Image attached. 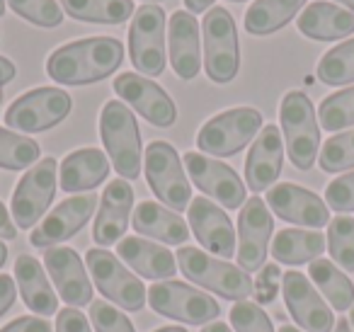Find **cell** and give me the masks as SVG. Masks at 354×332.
Segmentation results:
<instances>
[{
    "instance_id": "1",
    "label": "cell",
    "mask_w": 354,
    "mask_h": 332,
    "mask_svg": "<svg viewBox=\"0 0 354 332\" xmlns=\"http://www.w3.org/2000/svg\"><path fill=\"white\" fill-rule=\"evenodd\" d=\"M122 61V42L114 37H90L59 46L46 61V73L64 85H90L109 78Z\"/></svg>"
},
{
    "instance_id": "2",
    "label": "cell",
    "mask_w": 354,
    "mask_h": 332,
    "mask_svg": "<svg viewBox=\"0 0 354 332\" xmlns=\"http://www.w3.org/2000/svg\"><path fill=\"white\" fill-rule=\"evenodd\" d=\"M175 257L185 277L192 284L204 286L207 291L236 303L252 296L255 284H252L250 274L245 269L236 267V264L226 262V259L212 257V255H207L199 248H187V245L177 250Z\"/></svg>"
},
{
    "instance_id": "3",
    "label": "cell",
    "mask_w": 354,
    "mask_h": 332,
    "mask_svg": "<svg viewBox=\"0 0 354 332\" xmlns=\"http://www.w3.org/2000/svg\"><path fill=\"white\" fill-rule=\"evenodd\" d=\"M100 136L114 170L124 180H136L141 175V133L131 109L124 102L109 100L100 114Z\"/></svg>"
},
{
    "instance_id": "4",
    "label": "cell",
    "mask_w": 354,
    "mask_h": 332,
    "mask_svg": "<svg viewBox=\"0 0 354 332\" xmlns=\"http://www.w3.org/2000/svg\"><path fill=\"white\" fill-rule=\"evenodd\" d=\"M279 122L284 131V143L289 160L299 170H310L318 158L320 129L315 119L313 102L301 90H291L284 95L279 107Z\"/></svg>"
},
{
    "instance_id": "5",
    "label": "cell",
    "mask_w": 354,
    "mask_h": 332,
    "mask_svg": "<svg viewBox=\"0 0 354 332\" xmlns=\"http://www.w3.org/2000/svg\"><path fill=\"white\" fill-rule=\"evenodd\" d=\"M204 68L212 83H231L238 75L241 51H238V30L233 15L221 6L204 12Z\"/></svg>"
},
{
    "instance_id": "6",
    "label": "cell",
    "mask_w": 354,
    "mask_h": 332,
    "mask_svg": "<svg viewBox=\"0 0 354 332\" xmlns=\"http://www.w3.org/2000/svg\"><path fill=\"white\" fill-rule=\"evenodd\" d=\"M262 131V114L252 107H236L212 117L197 136V148L209 156L228 158L241 153Z\"/></svg>"
},
{
    "instance_id": "7",
    "label": "cell",
    "mask_w": 354,
    "mask_h": 332,
    "mask_svg": "<svg viewBox=\"0 0 354 332\" xmlns=\"http://www.w3.org/2000/svg\"><path fill=\"white\" fill-rule=\"evenodd\" d=\"M143 163H146V180L153 194L165 206H170L175 214L189 209L194 199L192 187L185 177L183 160H180L175 148L167 141H151Z\"/></svg>"
},
{
    "instance_id": "8",
    "label": "cell",
    "mask_w": 354,
    "mask_h": 332,
    "mask_svg": "<svg viewBox=\"0 0 354 332\" xmlns=\"http://www.w3.org/2000/svg\"><path fill=\"white\" fill-rule=\"evenodd\" d=\"M148 303L158 315L187 322V325H207L216 320V315L221 313L218 303L209 293L197 291L189 284L175 282V279L153 284L148 288Z\"/></svg>"
},
{
    "instance_id": "9",
    "label": "cell",
    "mask_w": 354,
    "mask_h": 332,
    "mask_svg": "<svg viewBox=\"0 0 354 332\" xmlns=\"http://www.w3.org/2000/svg\"><path fill=\"white\" fill-rule=\"evenodd\" d=\"M85 264L90 269V277L95 279V286L102 296H107L114 306H122L124 311H141L148 298V291L138 277H133L119 257L102 248H90L85 255Z\"/></svg>"
},
{
    "instance_id": "10",
    "label": "cell",
    "mask_w": 354,
    "mask_h": 332,
    "mask_svg": "<svg viewBox=\"0 0 354 332\" xmlns=\"http://www.w3.org/2000/svg\"><path fill=\"white\" fill-rule=\"evenodd\" d=\"M129 56L133 68L153 78L165 71V12L153 3L133 12L129 27Z\"/></svg>"
},
{
    "instance_id": "11",
    "label": "cell",
    "mask_w": 354,
    "mask_h": 332,
    "mask_svg": "<svg viewBox=\"0 0 354 332\" xmlns=\"http://www.w3.org/2000/svg\"><path fill=\"white\" fill-rule=\"evenodd\" d=\"M71 95L59 88H37L8 107L6 124L25 133H39L61 124L71 114Z\"/></svg>"
},
{
    "instance_id": "12",
    "label": "cell",
    "mask_w": 354,
    "mask_h": 332,
    "mask_svg": "<svg viewBox=\"0 0 354 332\" xmlns=\"http://www.w3.org/2000/svg\"><path fill=\"white\" fill-rule=\"evenodd\" d=\"M56 160L44 158L25 172L20 185L12 192V221L17 228H35L46 214L56 194Z\"/></svg>"
},
{
    "instance_id": "13",
    "label": "cell",
    "mask_w": 354,
    "mask_h": 332,
    "mask_svg": "<svg viewBox=\"0 0 354 332\" xmlns=\"http://www.w3.org/2000/svg\"><path fill=\"white\" fill-rule=\"evenodd\" d=\"M185 167L192 177L194 187L212 196V201H218L226 209H241L245 204V185L238 177L233 167H228L221 160H212L204 153H185Z\"/></svg>"
},
{
    "instance_id": "14",
    "label": "cell",
    "mask_w": 354,
    "mask_h": 332,
    "mask_svg": "<svg viewBox=\"0 0 354 332\" xmlns=\"http://www.w3.org/2000/svg\"><path fill=\"white\" fill-rule=\"evenodd\" d=\"M272 230H274V219L267 201L260 196L248 199L238 216V264L248 274L257 272L265 264Z\"/></svg>"
},
{
    "instance_id": "15",
    "label": "cell",
    "mask_w": 354,
    "mask_h": 332,
    "mask_svg": "<svg viewBox=\"0 0 354 332\" xmlns=\"http://www.w3.org/2000/svg\"><path fill=\"white\" fill-rule=\"evenodd\" d=\"M281 296L296 325L306 332H333L335 315L323 296H318L310 279L301 272L281 274Z\"/></svg>"
},
{
    "instance_id": "16",
    "label": "cell",
    "mask_w": 354,
    "mask_h": 332,
    "mask_svg": "<svg viewBox=\"0 0 354 332\" xmlns=\"http://www.w3.org/2000/svg\"><path fill=\"white\" fill-rule=\"evenodd\" d=\"M114 93L129 102L146 122H151L153 127L167 129L175 124L177 119V107L172 102V98L160 88L158 83H153L151 78L138 73H122L114 78Z\"/></svg>"
},
{
    "instance_id": "17",
    "label": "cell",
    "mask_w": 354,
    "mask_h": 332,
    "mask_svg": "<svg viewBox=\"0 0 354 332\" xmlns=\"http://www.w3.org/2000/svg\"><path fill=\"white\" fill-rule=\"evenodd\" d=\"M95 206H97V196L95 194H75L71 199L61 201L30 235V243L35 248H56L64 240L73 238L88 219L95 214Z\"/></svg>"
},
{
    "instance_id": "18",
    "label": "cell",
    "mask_w": 354,
    "mask_h": 332,
    "mask_svg": "<svg viewBox=\"0 0 354 332\" xmlns=\"http://www.w3.org/2000/svg\"><path fill=\"white\" fill-rule=\"evenodd\" d=\"M267 206L279 216L281 221H289L306 228H323L330 223V209L318 194L304 190L291 182H281L267 190Z\"/></svg>"
},
{
    "instance_id": "19",
    "label": "cell",
    "mask_w": 354,
    "mask_h": 332,
    "mask_svg": "<svg viewBox=\"0 0 354 332\" xmlns=\"http://www.w3.org/2000/svg\"><path fill=\"white\" fill-rule=\"evenodd\" d=\"M187 219L199 245L216 257H233L236 252V230L228 214L207 196H194L187 209Z\"/></svg>"
},
{
    "instance_id": "20",
    "label": "cell",
    "mask_w": 354,
    "mask_h": 332,
    "mask_svg": "<svg viewBox=\"0 0 354 332\" xmlns=\"http://www.w3.org/2000/svg\"><path fill=\"white\" fill-rule=\"evenodd\" d=\"M44 264L49 277L54 279L56 291L68 306H88L93 303V284L85 272V264L73 248L56 245L44 252Z\"/></svg>"
},
{
    "instance_id": "21",
    "label": "cell",
    "mask_w": 354,
    "mask_h": 332,
    "mask_svg": "<svg viewBox=\"0 0 354 332\" xmlns=\"http://www.w3.org/2000/svg\"><path fill=\"white\" fill-rule=\"evenodd\" d=\"M281 165H284V138H281L279 127L267 124L262 127L260 136L255 138L245 158V182L250 192L260 194L270 190L279 180Z\"/></svg>"
},
{
    "instance_id": "22",
    "label": "cell",
    "mask_w": 354,
    "mask_h": 332,
    "mask_svg": "<svg viewBox=\"0 0 354 332\" xmlns=\"http://www.w3.org/2000/svg\"><path fill=\"white\" fill-rule=\"evenodd\" d=\"M133 209V190L127 180H112L102 192V199L97 206V216H95L93 225V238L97 245L107 248L122 240V235L129 228V219H131Z\"/></svg>"
},
{
    "instance_id": "23",
    "label": "cell",
    "mask_w": 354,
    "mask_h": 332,
    "mask_svg": "<svg viewBox=\"0 0 354 332\" xmlns=\"http://www.w3.org/2000/svg\"><path fill=\"white\" fill-rule=\"evenodd\" d=\"M170 39V64L172 71L183 80L197 78L202 66V49H199V22L192 12L177 10L172 12L167 25Z\"/></svg>"
},
{
    "instance_id": "24",
    "label": "cell",
    "mask_w": 354,
    "mask_h": 332,
    "mask_svg": "<svg viewBox=\"0 0 354 332\" xmlns=\"http://www.w3.org/2000/svg\"><path fill=\"white\" fill-rule=\"evenodd\" d=\"M117 257L151 282H167L177 269V257H172L170 250L146 238H122L117 243Z\"/></svg>"
},
{
    "instance_id": "25",
    "label": "cell",
    "mask_w": 354,
    "mask_h": 332,
    "mask_svg": "<svg viewBox=\"0 0 354 332\" xmlns=\"http://www.w3.org/2000/svg\"><path fill=\"white\" fill-rule=\"evenodd\" d=\"M109 175V160L97 148H80L61 160L59 185L68 194L90 192L100 187Z\"/></svg>"
},
{
    "instance_id": "26",
    "label": "cell",
    "mask_w": 354,
    "mask_h": 332,
    "mask_svg": "<svg viewBox=\"0 0 354 332\" xmlns=\"http://www.w3.org/2000/svg\"><path fill=\"white\" fill-rule=\"evenodd\" d=\"M299 32L315 42L342 39L354 32V12L318 0L299 15Z\"/></svg>"
},
{
    "instance_id": "27",
    "label": "cell",
    "mask_w": 354,
    "mask_h": 332,
    "mask_svg": "<svg viewBox=\"0 0 354 332\" xmlns=\"http://www.w3.org/2000/svg\"><path fill=\"white\" fill-rule=\"evenodd\" d=\"M15 279L20 296L30 311L37 315H54L59 308V296L51 288L49 277L44 274V267L30 255H20L15 262Z\"/></svg>"
},
{
    "instance_id": "28",
    "label": "cell",
    "mask_w": 354,
    "mask_h": 332,
    "mask_svg": "<svg viewBox=\"0 0 354 332\" xmlns=\"http://www.w3.org/2000/svg\"><path fill=\"white\" fill-rule=\"evenodd\" d=\"M133 230L146 238L160 240L165 245H183L189 238V228L180 214L172 209L156 204V201H141L133 209Z\"/></svg>"
},
{
    "instance_id": "29",
    "label": "cell",
    "mask_w": 354,
    "mask_h": 332,
    "mask_svg": "<svg viewBox=\"0 0 354 332\" xmlns=\"http://www.w3.org/2000/svg\"><path fill=\"white\" fill-rule=\"evenodd\" d=\"M325 248H328V240L320 230L284 228L272 240V257L279 264L299 267V264H308L318 259Z\"/></svg>"
},
{
    "instance_id": "30",
    "label": "cell",
    "mask_w": 354,
    "mask_h": 332,
    "mask_svg": "<svg viewBox=\"0 0 354 332\" xmlns=\"http://www.w3.org/2000/svg\"><path fill=\"white\" fill-rule=\"evenodd\" d=\"M306 6V0H255L245 12V30L255 37H265L281 30Z\"/></svg>"
},
{
    "instance_id": "31",
    "label": "cell",
    "mask_w": 354,
    "mask_h": 332,
    "mask_svg": "<svg viewBox=\"0 0 354 332\" xmlns=\"http://www.w3.org/2000/svg\"><path fill=\"white\" fill-rule=\"evenodd\" d=\"M308 277L313 279V284L318 286V291L330 301V306L335 311H347L354 303V284L349 282V277L344 272H339L337 264L333 259H313L308 264Z\"/></svg>"
},
{
    "instance_id": "32",
    "label": "cell",
    "mask_w": 354,
    "mask_h": 332,
    "mask_svg": "<svg viewBox=\"0 0 354 332\" xmlns=\"http://www.w3.org/2000/svg\"><path fill=\"white\" fill-rule=\"evenodd\" d=\"M64 12L73 20L97 25H122L133 15V0H61Z\"/></svg>"
},
{
    "instance_id": "33",
    "label": "cell",
    "mask_w": 354,
    "mask_h": 332,
    "mask_svg": "<svg viewBox=\"0 0 354 332\" xmlns=\"http://www.w3.org/2000/svg\"><path fill=\"white\" fill-rule=\"evenodd\" d=\"M41 148L37 141L20 136L15 131L0 129V167L6 170H25L39 163Z\"/></svg>"
},
{
    "instance_id": "34",
    "label": "cell",
    "mask_w": 354,
    "mask_h": 332,
    "mask_svg": "<svg viewBox=\"0 0 354 332\" xmlns=\"http://www.w3.org/2000/svg\"><path fill=\"white\" fill-rule=\"evenodd\" d=\"M318 80L325 85H347L354 83V39L337 44L320 59L318 64Z\"/></svg>"
},
{
    "instance_id": "35",
    "label": "cell",
    "mask_w": 354,
    "mask_h": 332,
    "mask_svg": "<svg viewBox=\"0 0 354 332\" xmlns=\"http://www.w3.org/2000/svg\"><path fill=\"white\" fill-rule=\"evenodd\" d=\"M318 119L325 131L354 127V85L328 95L318 107Z\"/></svg>"
},
{
    "instance_id": "36",
    "label": "cell",
    "mask_w": 354,
    "mask_h": 332,
    "mask_svg": "<svg viewBox=\"0 0 354 332\" xmlns=\"http://www.w3.org/2000/svg\"><path fill=\"white\" fill-rule=\"evenodd\" d=\"M328 250L330 257L344 269L354 272V219L337 216L328 223Z\"/></svg>"
},
{
    "instance_id": "37",
    "label": "cell",
    "mask_w": 354,
    "mask_h": 332,
    "mask_svg": "<svg viewBox=\"0 0 354 332\" xmlns=\"http://www.w3.org/2000/svg\"><path fill=\"white\" fill-rule=\"evenodd\" d=\"M318 163L325 172H342L354 167V129L328 138L320 151Z\"/></svg>"
},
{
    "instance_id": "38",
    "label": "cell",
    "mask_w": 354,
    "mask_h": 332,
    "mask_svg": "<svg viewBox=\"0 0 354 332\" xmlns=\"http://www.w3.org/2000/svg\"><path fill=\"white\" fill-rule=\"evenodd\" d=\"M20 17L37 27H59L64 22V10L56 0H8Z\"/></svg>"
},
{
    "instance_id": "39",
    "label": "cell",
    "mask_w": 354,
    "mask_h": 332,
    "mask_svg": "<svg viewBox=\"0 0 354 332\" xmlns=\"http://www.w3.org/2000/svg\"><path fill=\"white\" fill-rule=\"evenodd\" d=\"M231 327L236 332H274L270 315L252 301H238L231 308Z\"/></svg>"
},
{
    "instance_id": "40",
    "label": "cell",
    "mask_w": 354,
    "mask_h": 332,
    "mask_svg": "<svg viewBox=\"0 0 354 332\" xmlns=\"http://www.w3.org/2000/svg\"><path fill=\"white\" fill-rule=\"evenodd\" d=\"M90 322L95 332H136L127 315L107 301H93L90 303Z\"/></svg>"
},
{
    "instance_id": "41",
    "label": "cell",
    "mask_w": 354,
    "mask_h": 332,
    "mask_svg": "<svg viewBox=\"0 0 354 332\" xmlns=\"http://www.w3.org/2000/svg\"><path fill=\"white\" fill-rule=\"evenodd\" d=\"M325 201H328V209L339 211V214L354 211V172H347L330 182L325 190Z\"/></svg>"
},
{
    "instance_id": "42",
    "label": "cell",
    "mask_w": 354,
    "mask_h": 332,
    "mask_svg": "<svg viewBox=\"0 0 354 332\" xmlns=\"http://www.w3.org/2000/svg\"><path fill=\"white\" fill-rule=\"evenodd\" d=\"M56 332H93L90 330V322L78 308L68 306L64 311H59L56 315Z\"/></svg>"
},
{
    "instance_id": "43",
    "label": "cell",
    "mask_w": 354,
    "mask_h": 332,
    "mask_svg": "<svg viewBox=\"0 0 354 332\" xmlns=\"http://www.w3.org/2000/svg\"><path fill=\"white\" fill-rule=\"evenodd\" d=\"M0 332H54V330H51V322L46 320V317L25 315V317H17V320L8 322Z\"/></svg>"
},
{
    "instance_id": "44",
    "label": "cell",
    "mask_w": 354,
    "mask_h": 332,
    "mask_svg": "<svg viewBox=\"0 0 354 332\" xmlns=\"http://www.w3.org/2000/svg\"><path fill=\"white\" fill-rule=\"evenodd\" d=\"M17 296V286H15V279L6 277V274H0V315L8 313L15 303Z\"/></svg>"
},
{
    "instance_id": "45",
    "label": "cell",
    "mask_w": 354,
    "mask_h": 332,
    "mask_svg": "<svg viewBox=\"0 0 354 332\" xmlns=\"http://www.w3.org/2000/svg\"><path fill=\"white\" fill-rule=\"evenodd\" d=\"M277 277H281L279 269H277V264H270V267L262 269L260 284H257V288H260V296H257V298H260L262 303H267V301H272V298H274V293H272V286H270V284H272V282H277Z\"/></svg>"
},
{
    "instance_id": "46",
    "label": "cell",
    "mask_w": 354,
    "mask_h": 332,
    "mask_svg": "<svg viewBox=\"0 0 354 332\" xmlns=\"http://www.w3.org/2000/svg\"><path fill=\"white\" fill-rule=\"evenodd\" d=\"M15 235H17V225L12 223L10 214H8V209L3 206V201H0V238L12 240Z\"/></svg>"
},
{
    "instance_id": "47",
    "label": "cell",
    "mask_w": 354,
    "mask_h": 332,
    "mask_svg": "<svg viewBox=\"0 0 354 332\" xmlns=\"http://www.w3.org/2000/svg\"><path fill=\"white\" fill-rule=\"evenodd\" d=\"M15 73H17L15 64H12L10 59H6V56H0V88L10 83V80L15 78Z\"/></svg>"
},
{
    "instance_id": "48",
    "label": "cell",
    "mask_w": 354,
    "mask_h": 332,
    "mask_svg": "<svg viewBox=\"0 0 354 332\" xmlns=\"http://www.w3.org/2000/svg\"><path fill=\"white\" fill-rule=\"evenodd\" d=\"M185 8H187V12H207L214 8V0H185Z\"/></svg>"
},
{
    "instance_id": "49",
    "label": "cell",
    "mask_w": 354,
    "mask_h": 332,
    "mask_svg": "<svg viewBox=\"0 0 354 332\" xmlns=\"http://www.w3.org/2000/svg\"><path fill=\"white\" fill-rule=\"evenodd\" d=\"M202 332H231V327L226 325V322H209V325H204Z\"/></svg>"
},
{
    "instance_id": "50",
    "label": "cell",
    "mask_w": 354,
    "mask_h": 332,
    "mask_svg": "<svg viewBox=\"0 0 354 332\" xmlns=\"http://www.w3.org/2000/svg\"><path fill=\"white\" fill-rule=\"evenodd\" d=\"M333 332H352V327H349V320H347V317H339L337 325H335V330H333Z\"/></svg>"
},
{
    "instance_id": "51",
    "label": "cell",
    "mask_w": 354,
    "mask_h": 332,
    "mask_svg": "<svg viewBox=\"0 0 354 332\" xmlns=\"http://www.w3.org/2000/svg\"><path fill=\"white\" fill-rule=\"evenodd\" d=\"M8 262V248H6V243H0V267Z\"/></svg>"
},
{
    "instance_id": "52",
    "label": "cell",
    "mask_w": 354,
    "mask_h": 332,
    "mask_svg": "<svg viewBox=\"0 0 354 332\" xmlns=\"http://www.w3.org/2000/svg\"><path fill=\"white\" fill-rule=\"evenodd\" d=\"M156 332H187L185 327H175V325H170V327H160V330H156Z\"/></svg>"
},
{
    "instance_id": "53",
    "label": "cell",
    "mask_w": 354,
    "mask_h": 332,
    "mask_svg": "<svg viewBox=\"0 0 354 332\" xmlns=\"http://www.w3.org/2000/svg\"><path fill=\"white\" fill-rule=\"evenodd\" d=\"M279 332H301V330H299V327H291V325H281Z\"/></svg>"
},
{
    "instance_id": "54",
    "label": "cell",
    "mask_w": 354,
    "mask_h": 332,
    "mask_svg": "<svg viewBox=\"0 0 354 332\" xmlns=\"http://www.w3.org/2000/svg\"><path fill=\"white\" fill-rule=\"evenodd\" d=\"M337 3H342L344 8H349V10L354 12V0H337Z\"/></svg>"
},
{
    "instance_id": "55",
    "label": "cell",
    "mask_w": 354,
    "mask_h": 332,
    "mask_svg": "<svg viewBox=\"0 0 354 332\" xmlns=\"http://www.w3.org/2000/svg\"><path fill=\"white\" fill-rule=\"evenodd\" d=\"M349 325L354 327V303H352V308H349Z\"/></svg>"
},
{
    "instance_id": "56",
    "label": "cell",
    "mask_w": 354,
    "mask_h": 332,
    "mask_svg": "<svg viewBox=\"0 0 354 332\" xmlns=\"http://www.w3.org/2000/svg\"><path fill=\"white\" fill-rule=\"evenodd\" d=\"M6 15V0H0V17Z\"/></svg>"
},
{
    "instance_id": "57",
    "label": "cell",
    "mask_w": 354,
    "mask_h": 332,
    "mask_svg": "<svg viewBox=\"0 0 354 332\" xmlns=\"http://www.w3.org/2000/svg\"><path fill=\"white\" fill-rule=\"evenodd\" d=\"M228 3H245V0H228Z\"/></svg>"
},
{
    "instance_id": "58",
    "label": "cell",
    "mask_w": 354,
    "mask_h": 332,
    "mask_svg": "<svg viewBox=\"0 0 354 332\" xmlns=\"http://www.w3.org/2000/svg\"><path fill=\"white\" fill-rule=\"evenodd\" d=\"M146 3H162V0H146Z\"/></svg>"
},
{
    "instance_id": "59",
    "label": "cell",
    "mask_w": 354,
    "mask_h": 332,
    "mask_svg": "<svg viewBox=\"0 0 354 332\" xmlns=\"http://www.w3.org/2000/svg\"><path fill=\"white\" fill-rule=\"evenodd\" d=\"M0 102H3V90H0Z\"/></svg>"
}]
</instances>
